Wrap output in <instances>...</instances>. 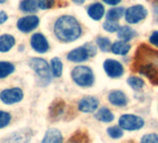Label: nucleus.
<instances>
[{"label":"nucleus","mask_w":158,"mask_h":143,"mask_svg":"<svg viewBox=\"0 0 158 143\" xmlns=\"http://www.w3.org/2000/svg\"><path fill=\"white\" fill-rule=\"evenodd\" d=\"M132 70L148 78L154 86H158V50L146 44L138 47L132 63Z\"/></svg>","instance_id":"nucleus-1"},{"label":"nucleus","mask_w":158,"mask_h":143,"mask_svg":"<svg viewBox=\"0 0 158 143\" xmlns=\"http://www.w3.org/2000/svg\"><path fill=\"white\" fill-rule=\"evenodd\" d=\"M54 34L60 41L70 43L81 36L82 28L74 17L63 15L56 21L54 24Z\"/></svg>","instance_id":"nucleus-2"},{"label":"nucleus","mask_w":158,"mask_h":143,"mask_svg":"<svg viewBox=\"0 0 158 143\" xmlns=\"http://www.w3.org/2000/svg\"><path fill=\"white\" fill-rule=\"evenodd\" d=\"M29 66L39 77V84L42 87L48 85L51 81V71L49 64L41 58H33L29 60Z\"/></svg>","instance_id":"nucleus-3"},{"label":"nucleus","mask_w":158,"mask_h":143,"mask_svg":"<svg viewBox=\"0 0 158 143\" xmlns=\"http://www.w3.org/2000/svg\"><path fill=\"white\" fill-rule=\"evenodd\" d=\"M72 78L76 85L82 88L91 87L95 79L92 70L84 65H79L73 69Z\"/></svg>","instance_id":"nucleus-4"},{"label":"nucleus","mask_w":158,"mask_h":143,"mask_svg":"<svg viewBox=\"0 0 158 143\" xmlns=\"http://www.w3.org/2000/svg\"><path fill=\"white\" fill-rule=\"evenodd\" d=\"M97 48L91 43H87L82 47H76L70 51L67 55V59L73 62L80 63L89 59V58L95 56Z\"/></svg>","instance_id":"nucleus-5"},{"label":"nucleus","mask_w":158,"mask_h":143,"mask_svg":"<svg viewBox=\"0 0 158 143\" xmlns=\"http://www.w3.org/2000/svg\"><path fill=\"white\" fill-rule=\"evenodd\" d=\"M148 15L147 10L142 5H135L125 10V19L130 24H136L144 20Z\"/></svg>","instance_id":"nucleus-6"},{"label":"nucleus","mask_w":158,"mask_h":143,"mask_svg":"<svg viewBox=\"0 0 158 143\" xmlns=\"http://www.w3.org/2000/svg\"><path fill=\"white\" fill-rule=\"evenodd\" d=\"M119 125L122 129L133 131L140 129L144 125V121L134 114H124L119 118Z\"/></svg>","instance_id":"nucleus-7"},{"label":"nucleus","mask_w":158,"mask_h":143,"mask_svg":"<svg viewBox=\"0 0 158 143\" xmlns=\"http://www.w3.org/2000/svg\"><path fill=\"white\" fill-rule=\"evenodd\" d=\"M23 98V92L21 88H13L0 92V100L5 104H14L20 102Z\"/></svg>","instance_id":"nucleus-8"},{"label":"nucleus","mask_w":158,"mask_h":143,"mask_svg":"<svg viewBox=\"0 0 158 143\" xmlns=\"http://www.w3.org/2000/svg\"><path fill=\"white\" fill-rule=\"evenodd\" d=\"M39 22H40V20L37 16L29 15V16L23 17L18 21L17 28L21 32L24 34H28L34 31L35 29H36V27L39 25Z\"/></svg>","instance_id":"nucleus-9"},{"label":"nucleus","mask_w":158,"mask_h":143,"mask_svg":"<svg viewBox=\"0 0 158 143\" xmlns=\"http://www.w3.org/2000/svg\"><path fill=\"white\" fill-rule=\"evenodd\" d=\"M103 68L107 76L111 78H119L124 75L123 65L115 59H106L103 63Z\"/></svg>","instance_id":"nucleus-10"},{"label":"nucleus","mask_w":158,"mask_h":143,"mask_svg":"<svg viewBox=\"0 0 158 143\" xmlns=\"http://www.w3.org/2000/svg\"><path fill=\"white\" fill-rule=\"evenodd\" d=\"M31 47L35 52L38 53H46L49 49V44L48 42V39L41 33H36L32 35Z\"/></svg>","instance_id":"nucleus-11"},{"label":"nucleus","mask_w":158,"mask_h":143,"mask_svg":"<svg viewBox=\"0 0 158 143\" xmlns=\"http://www.w3.org/2000/svg\"><path fill=\"white\" fill-rule=\"evenodd\" d=\"M32 135L30 130H20L10 135L3 143H29Z\"/></svg>","instance_id":"nucleus-12"},{"label":"nucleus","mask_w":158,"mask_h":143,"mask_svg":"<svg viewBox=\"0 0 158 143\" xmlns=\"http://www.w3.org/2000/svg\"><path fill=\"white\" fill-rule=\"evenodd\" d=\"M99 100L94 97H85L78 103V109L83 112H93L98 109Z\"/></svg>","instance_id":"nucleus-13"},{"label":"nucleus","mask_w":158,"mask_h":143,"mask_svg":"<svg viewBox=\"0 0 158 143\" xmlns=\"http://www.w3.org/2000/svg\"><path fill=\"white\" fill-rule=\"evenodd\" d=\"M105 10L102 4L101 3H93L88 8V15L93 21H100L104 16Z\"/></svg>","instance_id":"nucleus-14"},{"label":"nucleus","mask_w":158,"mask_h":143,"mask_svg":"<svg viewBox=\"0 0 158 143\" xmlns=\"http://www.w3.org/2000/svg\"><path fill=\"white\" fill-rule=\"evenodd\" d=\"M109 101L114 105V106H118V107H124L127 105V96L125 95L124 92L120 91V90H114L112 91L109 96H108Z\"/></svg>","instance_id":"nucleus-15"},{"label":"nucleus","mask_w":158,"mask_h":143,"mask_svg":"<svg viewBox=\"0 0 158 143\" xmlns=\"http://www.w3.org/2000/svg\"><path fill=\"white\" fill-rule=\"evenodd\" d=\"M41 143H62V135L57 128L48 129Z\"/></svg>","instance_id":"nucleus-16"},{"label":"nucleus","mask_w":158,"mask_h":143,"mask_svg":"<svg viewBox=\"0 0 158 143\" xmlns=\"http://www.w3.org/2000/svg\"><path fill=\"white\" fill-rule=\"evenodd\" d=\"M15 45V38L11 35L4 34L0 35V52H8Z\"/></svg>","instance_id":"nucleus-17"},{"label":"nucleus","mask_w":158,"mask_h":143,"mask_svg":"<svg viewBox=\"0 0 158 143\" xmlns=\"http://www.w3.org/2000/svg\"><path fill=\"white\" fill-rule=\"evenodd\" d=\"M131 48V46L127 42L116 41L111 46V51L115 55H127Z\"/></svg>","instance_id":"nucleus-18"},{"label":"nucleus","mask_w":158,"mask_h":143,"mask_svg":"<svg viewBox=\"0 0 158 143\" xmlns=\"http://www.w3.org/2000/svg\"><path fill=\"white\" fill-rule=\"evenodd\" d=\"M137 35V33L135 30H133L129 26H120L118 31H117V36L121 41L124 42H128L130 41L133 37Z\"/></svg>","instance_id":"nucleus-19"},{"label":"nucleus","mask_w":158,"mask_h":143,"mask_svg":"<svg viewBox=\"0 0 158 143\" xmlns=\"http://www.w3.org/2000/svg\"><path fill=\"white\" fill-rule=\"evenodd\" d=\"M67 143H90V141L86 131L78 130L69 138Z\"/></svg>","instance_id":"nucleus-20"},{"label":"nucleus","mask_w":158,"mask_h":143,"mask_svg":"<svg viewBox=\"0 0 158 143\" xmlns=\"http://www.w3.org/2000/svg\"><path fill=\"white\" fill-rule=\"evenodd\" d=\"M96 119H98L101 122H104V123H110L114 119V116L113 114V112L105 107L101 108L95 114Z\"/></svg>","instance_id":"nucleus-21"},{"label":"nucleus","mask_w":158,"mask_h":143,"mask_svg":"<svg viewBox=\"0 0 158 143\" xmlns=\"http://www.w3.org/2000/svg\"><path fill=\"white\" fill-rule=\"evenodd\" d=\"M125 14V9L123 7H116L113 8L108 10L106 13V20L112 21V22H117L120 20Z\"/></svg>","instance_id":"nucleus-22"},{"label":"nucleus","mask_w":158,"mask_h":143,"mask_svg":"<svg viewBox=\"0 0 158 143\" xmlns=\"http://www.w3.org/2000/svg\"><path fill=\"white\" fill-rule=\"evenodd\" d=\"M36 0H22L20 3V10L25 13H34L37 10Z\"/></svg>","instance_id":"nucleus-23"},{"label":"nucleus","mask_w":158,"mask_h":143,"mask_svg":"<svg viewBox=\"0 0 158 143\" xmlns=\"http://www.w3.org/2000/svg\"><path fill=\"white\" fill-rule=\"evenodd\" d=\"M50 71L51 75L55 77H60L62 74V62L60 58L55 57L50 61Z\"/></svg>","instance_id":"nucleus-24"},{"label":"nucleus","mask_w":158,"mask_h":143,"mask_svg":"<svg viewBox=\"0 0 158 143\" xmlns=\"http://www.w3.org/2000/svg\"><path fill=\"white\" fill-rule=\"evenodd\" d=\"M15 70V67L12 63L8 61H0V79L6 78L11 75Z\"/></svg>","instance_id":"nucleus-25"},{"label":"nucleus","mask_w":158,"mask_h":143,"mask_svg":"<svg viewBox=\"0 0 158 143\" xmlns=\"http://www.w3.org/2000/svg\"><path fill=\"white\" fill-rule=\"evenodd\" d=\"M63 110H64V102L62 100L54 102L52 107L50 108V116L52 118H57L62 113Z\"/></svg>","instance_id":"nucleus-26"},{"label":"nucleus","mask_w":158,"mask_h":143,"mask_svg":"<svg viewBox=\"0 0 158 143\" xmlns=\"http://www.w3.org/2000/svg\"><path fill=\"white\" fill-rule=\"evenodd\" d=\"M97 45L99 47V48L102 51V52H108L111 50V41L109 38L107 37H98L97 38Z\"/></svg>","instance_id":"nucleus-27"},{"label":"nucleus","mask_w":158,"mask_h":143,"mask_svg":"<svg viewBox=\"0 0 158 143\" xmlns=\"http://www.w3.org/2000/svg\"><path fill=\"white\" fill-rule=\"evenodd\" d=\"M127 84L134 90H139L144 87V81L141 78H139L136 76H130L127 79Z\"/></svg>","instance_id":"nucleus-28"},{"label":"nucleus","mask_w":158,"mask_h":143,"mask_svg":"<svg viewBox=\"0 0 158 143\" xmlns=\"http://www.w3.org/2000/svg\"><path fill=\"white\" fill-rule=\"evenodd\" d=\"M107 133L112 138H114V139L120 138L123 136V130L119 126H111V127H109L107 129Z\"/></svg>","instance_id":"nucleus-29"},{"label":"nucleus","mask_w":158,"mask_h":143,"mask_svg":"<svg viewBox=\"0 0 158 143\" xmlns=\"http://www.w3.org/2000/svg\"><path fill=\"white\" fill-rule=\"evenodd\" d=\"M103 29L106 31V32H109V33H114V32H117L120 25L118 24L117 22H112V21H106L103 25H102Z\"/></svg>","instance_id":"nucleus-30"},{"label":"nucleus","mask_w":158,"mask_h":143,"mask_svg":"<svg viewBox=\"0 0 158 143\" xmlns=\"http://www.w3.org/2000/svg\"><path fill=\"white\" fill-rule=\"evenodd\" d=\"M11 120V116L9 112L0 111V128L6 127Z\"/></svg>","instance_id":"nucleus-31"},{"label":"nucleus","mask_w":158,"mask_h":143,"mask_svg":"<svg viewBox=\"0 0 158 143\" xmlns=\"http://www.w3.org/2000/svg\"><path fill=\"white\" fill-rule=\"evenodd\" d=\"M37 8L41 10H48L54 7L55 0H36Z\"/></svg>","instance_id":"nucleus-32"},{"label":"nucleus","mask_w":158,"mask_h":143,"mask_svg":"<svg viewBox=\"0 0 158 143\" xmlns=\"http://www.w3.org/2000/svg\"><path fill=\"white\" fill-rule=\"evenodd\" d=\"M140 143H158V135L156 134H147L141 137Z\"/></svg>","instance_id":"nucleus-33"},{"label":"nucleus","mask_w":158,"mask_h":143,"mask_svg":"<svg viewBox=\"0 0 158 143\" xmlns=\"http://www.w3.org/2000/svg\"><path fill=\"white\" fill-rule=\"evenodd\" d=\"M148 1L151 4L154 20L158 22V0H148Z\"/></svg>","instance_id":"nucleus-34"},{"label":"nucleus","mask_w":158,"mask_h":143,"mask_svg":"<svg viewBox=\"0 0 158 143\" xmlns=\"http://www.w3.org/2000/svg\"><path fill=\"white\" fill-rule=\"evenodd\" d=\"M149 40H150L151 44H152L155 47H158V31H154L152 34V35L150 36Z\"/></svg>","instance_id":"nucleus-35"},{"label":"nucleus","mask_w":158,"mask_h":143,"mask_svg":"<svg viewBox=\"0 0 158 143\" xmlns=\"http://www.w3.org/2000/svg\"><path fill=\"white\" fill-rule=\"evenodd\" d=\"M102 1L109 6H116L122 1V0H102Z\"/></svg>","instance_id":"nucleus-36"},{"label":"nucleus","mask_w":158,"mask_h":143,"mask_svg":"<svg viewBox=\"0 0 158 143\" xmlns=\"http://www.w3.org/2000/svg\"><path fill=\"white\" fill-rule=\"evenodd\" d=\"M8 20V15L5 11H1L0 12V24H3L7 22Z\"/></svg>","instance_id":"nucleus-37"},{"label":"nucleus","mask_w":158,"mask_h":143,"mask_svg":"<svg viewBox=\"0 0 158 143\" xmlns=\"http://www.w3.org/2000/svg\"><path fill=\"white\" fill-rule=\"evenodd\" d=\"M87 0H73V2L75 3V4H78V5H81L83 3H85Z\"/></svg>","instance_id":"nucleus-38"},{"label":"nucleus","mask_w":158,"mask_h":143,"mask_svg":"<svg viewBox=\"0 0 158 143\" xmlns=\"http://www.w3.org/2000/svg\"><path fill=\"white\" fill-rule=\"evenodd\" d=\"M7 1V0H0V4H2V3H5Z\"/></svg>","instance_id":"nucleus-39"}]
</instances>
